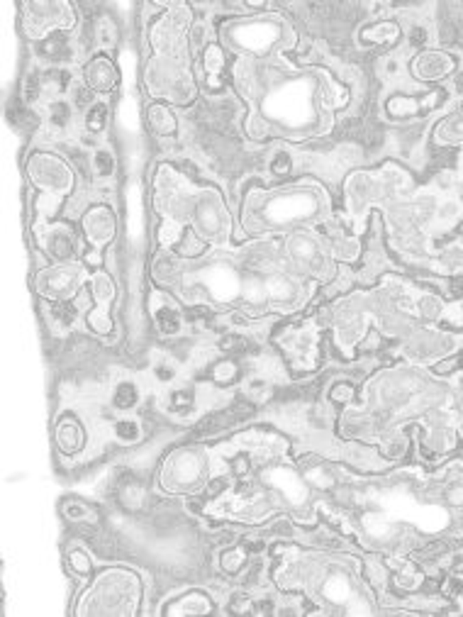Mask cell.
I'll list each match as a JSON object with an SVG mask.
<instances>
[{
	"instance_id": "cell-35",
	"label": "cell",
	"mask_w": 463,
	"mask_h": 617,
	"mask_svg": "<svg viewBox=\"0 0 463 617\" xmlns=\"http://www.w3.org/2000/svg\"><path fill=\"white\" fill-rule=\"evenodd\" d=\"M171 401H174V408H191L193 405V393L191 391H179L176 393L174 398H171Z\"/></svg>"
},
{
	"instance_id": "cell-20",
	"label": "cell",
	"mask_w": 463,
	"mask_h": 617,
	"mask_svg": "<svg viewBox=\"0 0 463 617\" xmlns=\"http://www.w3.org/2000/svg\"><path fill=\"white\" fill-rule=\"evenodd\" d=\"M400 37V27L395 22H378V25L363 30V39L376 44H393Z\"/></svg>"
},
{
	"instance_id": "cell-8",
	"label": "cell",
	"mask_w": 463,
	"mask_h": 617,
	"mask_svg": "<svg viewBox=\"0 0 463 617\" xmlns=\"http://www.w3.org/2000/svg\"><path fill=\"white\" fill-rule=\"evenodd\" d=\"M76 25V13L66 3H27L25 5V30L30 37L39 39L51 30H68Z\"/></svg>"
},
{
	"instance_id": "cell-23",
	"label": "cell",
	"mask_w": 463,
	"mask_h": 617,
	"mask_svg": "<svg viewBox=\"0 0 463 617\" xmlns=\"http://www.w3.org/2000/svg\"><path fill=\"white\" fill-rule=\"evenodd\" d=\"M73 117V105L66 100H54L49 105V122L54 130H66Z\"/></svg>"
},
{
	"instance_id": "cell-15",
	"label": "cell",
	"mask_w": 463,
	"mask_h": 617,
	"mask_svg": "<svg viewBox=\"0 0 463 617\" xmlns=\"http://www.w3.org/2000/svg\"><path fill=\"white\" fill-rule=\"evenodd\" d=\"M413 71L422 81H439L454 71V59L444 51H425L415 59Z\"/></svg>"
},
{
	"instance_id": "cell-29",
	"label": "cell",
	"mask_w": 463,
	"mask_h": 617,
	"mask_svg": "<svg viewBox=\"0 0 463 617\" xmlns=\"http://www.w3.org/2000/svg\"><path fill=\"white\" fill-rule=\"evenodd\" d=\"M213 379L217 381V384H230V381H234L237 379V364H232V362H220L215 366V371H213Z\"/></svg>"
},
{
	"instance_id": "cell-10",
	"label": "cell",
	"mask_w": 463,
	"mask_h": 617,
	"mask_svg": "<svg viewBox=\"0 0 463 617\" xmlns=\"http://www.w3.org/2000/svg\"><path fill=\"white\" fill-rule=\"evenodd\" d=\"M27 174H30L32 184H37L44 191L66 193L73 186L71 169L59 157H51V154H34L27 162Z\"/></svg>"
},
{
	"instance_id": "cell-7",
	"label": "cell",
	"mask_w": 463,
	"mask_h": 617,
	"mask_svg": "<svg viewBox=\"0 0 463 617\" xmlns=\"http://www.w3.org/2000/svg\"><path fill=\"white\" fill-rule=\"evenodd\" d=\"M285 249H288V259L293 261V266L300 268L302 273H310V276L322 278V281L334 276V264H331L327 249L312 234L293 232L285 242Z\"/></svg>"
},
{
	"instance_id": "cell-21",
	"label": "cell",
	"mask_w": 463,
	"mask_h": 617,
	"mask_svg": "<svg viewBox=\"0 0 463 617\" xmlns=\"http://www.w3.org/2000/svg\"><path fill=\"white\" fill-rule=\"evenodd\" d=\"M222 68H225V54H222V49L217 47V44H210V47L205 49V71H208V78L215 88L220 85Z\"/></svg>"
},
{
	"instance_id": "cell-19",
	"label": "cell",
	"mask_w": 463,
	"mask_h": 617,
	"mask_svg": "<svg viewBox=\"0 0 463 617\" xmlns=\"http://www.w3.org/2000/svg\"><path fill=\"white\" fill-rule=\"evenodd\" d=\"M139 403V388L132 381H119L115 386V393H112V405L119 410V413H127V410L137 408Z\"/></svg>"
},
{
	"instance_id": "cell-5",
	"label": "cell",
	"mask_w": 463,
	"mask_h": 617,
	"mask_svg": "<svg viewBox=\"0 0 463 617\" xmlns=\"http://www.w3.org/2000/svg\"><path fill=\"white\" fill-rule=\"evenodd\" d=\"M285 32L290 30L281 17H251L249 22H234L225 27L227 44L254 59H264L276 47H283Z\"/></svg>"
},
{
	"instance_id": "cell-24",
	"label": "cell",
	"mask_w": 463,
	"mask_h": 617,
	"mask_svg": "<svg viewBox=\"0 0 463 617\" xmlns=\"http://www.w3.org/2000/svg\"><path fill=\"white\" fill-rule=\"evenodd\" d=\"M107 125V105L105 102H95L90 110H85V130L90 135H100Z\"/></svg>"
},
{
	"instance_id": "cell-31",
	"label": "cell",
	"mask_w": 463,
	"mask_h": 617,
	"mask_svg": "<svg viewBox=\"0 0 463 617\" xmlns=\"http://www.w3.org/2000/svg\"><path fill=\"white\" fill-rule=\"evenodd\" d=\"M98 37H100V44H115V37H117V30L112 22H107L105 17L98 22Z\"/></svg>"
},
{
	"instance_id": "cell-28",
	"label": "cell",
	"mask_w": 463,
	"mask_h": 617,
	"mask_svg": "<svg viewBox=\"0 0 463 617\" xmlns=\"http://www.w3.org/2000/svg\"><path fill=\"white\" fill-rule=\"evenodd\" d=\"M64 512H66V517L76 520V522H81V520H85V522H93V520H95V510H90L88 505H83V502H78V500L66 502Z\"/></svg>"
},
{
	"instance_id": "cell-26",
	"label": "cell",
	"mask_w": 463,
	"mask_h": 617,
	"mask_svg": "<svg viewBox=\"0 0 463 617\" xmlns=\"http://www.w3.org/2000/svg\"><path fill=\"white\" fill-rule=\"evenodd\" d=\"M93 93H95V90L90 88L88 83H73V85H71L73 107H78V110H90V107L95 105V102H93Z\"/></svg>"
},
{
	"instance_id": "cell-13",
	"label": "cell",
	"mask_w": 463,
	"mask_h": 617,
	"mask_svg": "<svg viewBox=\"0 0 463 617\" xmlns=\"http://www.w3.org/2000/svg\"><path fill=\"white\" fill-rule=\"evenodd\" d=\"M83 78L95 93H110L119 81V73L107 56H95V59H90L88 64H85Z\"/></svg>"
},
{
	"instance_id": "cell-12",
	"label": "cell",
	"mask_w": 463,
	"mask_h": 617,
	"mask_svg": "<svg viewBox=\"0 0 463 617\" xmlns=\"http://www.w3.org/2000/svg\"><path fill=\"white\" fill-rule=\"evenodd\" d=\"M90 288H93V298L98 302V307L90 310L88 325L95 332L107 334L112 329V322H110V317H107V302L115 298V285H112L107 273H95L93 281H90Z\"/></svg>"
},
{
	"instance_id": "cell-4",
	"label": "cell",
	"mask_w": 463,
	"mask_h": 617,
	"mask_svg": "<svg viewBox=\"0 0 463 617\" xmlns=\"http://www.w3.org/2000/svg\"><path fill=\"white\" fill-rule=\"evenodd\" d=\"M139 601V576L127 569H110L83 596L78 615H134Z\"/></svg>"
},
{
	"instance_id": "cell-6",
	"label": "cell",
	"mask_w": 463,
	"mask_h": 617,
	"mask_svg": "<svg viewBox=\"0 0 463 617\" xmlns=\"http://www.w3.org/2000/svg\"><path fill=\"white\" fill-rule=\"evenodd\" d=\"M205 476H208V454L203 449H181L174 456H169L164 468V485L166 490L176 493H196L203 488Z\"/></svg>"
},
{
	"instance_id": "cell-9",
	"label": "cell",
	"mask_w": 463,
	"mask_h": 617,
	"mask_svg": "<svg viewBox=\"0 0 463 617\" xmlns=\"http://www.w3.org/2000/svg\"><path fill=\"white\" fill-rule=\"evenodd\" d=\"M85 281V271L81 264H59L39 271L37 276V293L44 295V298L59 302V300H68L71 295H76V290L81 288V283Z\"/></svg>"
},
{
	"instance_id": "cell-18",
	"label": "cell",
	"mask_w": 463,
	"mask_h": 617,
	"mask_svg": "<svg viewBox=\"0 0 463 617\" xmlns=\"http://www.w3.org/2000/svg\"><path fill=\"white\" fill-rule=\"evenodd\" d=\"M147 122H149L151 132H156L159 137H169V135H174L176 130H179V122H176L174 110L161 105V102L149 105V110H147Z\"/></svg>"
},
{
	"instance_id": "cell-32",
	"label": "cell",
	"mask_w": 463,
	"mask_h": 617,
	"mask_svg": "<svg viewBox=\"0 0 463 617\" xmlns=\"http://www.w3.org/2000/svg\"><path fill=\"white\" fill-rule=\"evenodd\" d=\"M242 564H244V554L239 549L227 552L225 557H222V566H225V571H230V574H237Z\"/></svg>"
},
{
	"instance_id": "cell-34",
	"label": "cell",
	"mask_w": 463,
	"mask_h": 617,
	"mask_svg": "<svg viewBox=\"0 0 463 617\" xmlns=\"http://www.w3.org/2000/svg\"><path fill=\"white\" fill-rule=\"evenodd\" d=\"M244 344H247V339H242V337H225L222 339V349L225 352H242Z\"/></svg>"
},
{
	"instance_id": "cell-16",
	"label": "cell",
	"mask_w": 463,
	"mask_h": 617,
	"mask_svg": "<svg viewBox=\"0 0 463 617\" xmlns=\"http://www.w3.org/2000/svg\"><path fill=\"white\" fill-rule=\"evenodd\" d=\"M56 444L64 454H78L85 444V432L81 422L71 415H64L56 425Z\"/></svg>"
},
{
	"instance_id": "cell-11",
	"label": "cell",
	"mask_w": 463,
	"mask_h": 617,
	"mask_svg": "<svg viewBox=\"0 0 463 617\" xmlns=\"http://www.w3.org/2000/svg\"><path fill=\"white\" fill-rule=\"evenodd\" d=\"M83 230L93 247H102V244L110 242L117 232L115 213H112L107 205H95V208H90L88 213L83 215Z\"/></svg>"
},
{
	"instance_id": "cell-27",
	"label": "cell",
	"mask_w": 463,
	"mask_h": 617,
	"mask_svg": "<svg viewBox=\"0 0 463 617\" xmlns=\"http://www.w3.org/2000/svg\"><path fill=\"white\" fill-rule=\"evenodd\" d=\"M93 169L100 179H107V176L115 174V157H112V152H107V149L95 152L93 154Z\"/></svg>"
},
{
	"instance_id": "cell-2",
	"label": "cell",
	"mask_w": 463,
	"mask_h": 617,
	"mask_svg": "<svg viewBox=\"0 0 463 617\" xmlns=\"http://www.w3.org/2000/svg\"><path fill=\"white\" fill-rule=\"evenodd\" d=\"M188 27H191V10L186 5H174L154 27L151 42L156 56L147 66V85L151 93L181 105L196 95L186 49Z\"/></svg>"
},
{
	"instance_id": "cell-33",
	"label": "cell",
	"mask_w": 463,
	"mask_h": 617,
	"mask_svg": "<svg viewBox=\"0 0 463 617\" xmlns=\"http://www.w3.org/2000/svg\"><path fill=\"white\" fill-rule=\"evenodd\" d=\"M271 169H273V174H278V176L290 174V157L285 152H278L276 159L271 162Z\"/></svg>"
},
{
	"instance_id": "cell-17",
	"label": "cell",
	"mask_w": 463,
	"mask_h": 617,
	"mask_svg": "<svg viewBox=\"0 0 463 617\" xmlns=\"http://www.w3.org/2000/svg\"><path fill=\"white\" fill-rule=\"evenodd\" d=\"M154 322L161 334H179L183 327L181 310L169 298H164L161 305H154Z\"/></svg>"
},
{
	"instance_id": "cell-25",
	"label": "cell",
	"mask_w": 463,
	"mask_h": 617,
	"mask_svg": "<svg viewBox=\"0 0 463 617\" xmlns=\"http://www.w3.org/2000/svg\"><path fill=\"white\" fill-rule=\"evenodd\" d=\"M115 437L119 439V442H124V444L139 442V437H142L139 422L129 420V417H122V420H117V422H115Z\"/></svg>"
},
{
	"instance_id": "cell-22",
	"label": "cell",
	"mask_w": 463,
	"mask_h": 617,
	"mask_svg": "<svg viewBox=\"0 0 463 617\" xmlns=\"http://www.w3.org/2000/svg\"><path fill=\"white\" fill-rule=\"evenodd\" d=\"M181 608H169V613H191V615H203L210 613L213 605L208 603V598L203 593H191V596H183V601L179 603Z\"/></svg>"
},
{
	"instance_id": "cell-14",
	"label": "cell",
	"mask_w": 463,
	"mask_h": 617,
	"mask_svg": "<svg viewBox=\"0 0 463 617\" xmlns=\"http://www.w3.org/2000/svg\"><path fill=\"white\" fill-rule=\"evenodd\" d=\"M42 244H44V249H47V254L54 261H59V264H71L73 256H76V237H73V232L68 230L66 225L51 227V230L44 234Z\"/></svg>"
},
{
	"instance_id": "cell-3",
	"label": "cell",
	"mask_w": 463,
	"mask_h": 617,
	"mask_svg": "<svg viewBox=\"0 0 463 617\" xmlns=\"http://www.w3.org/2000/svg\"><path fill=\"white\" fill-rule=\"evenodd\" d=\"M329 208L327 196L317 186H290L271 193H251L244 203V227L247 232H281L317 222Z\"/></svg>"
},
{
	"instance_id": "cell-30",
	"label": "cell",
	"mask_w": 463,
	"mask_h": 617,
	"mask_svg": "<svg viewBox=\"0 0 463 617\" xmlns=\"http://www.w3.org/2000/svg\"><path fill=\"white\" fill-rule=\"evenodd\" d=\"M71 569L76 571V574L88 576V574H90V559H88V554L81 552V549H73V552H71Z\"/></svg>"
},
{
	"instance_id": "cell-36",
	"label": "cell",
	"mask_w": 463,
	"mask_h": 617,
	"mask_svg": "<svg viewBox=\"0 0 463 617\" xmlns=\"http://www.w3.org/2000/svg\"><path fill=\"white\" fill-rule=\"evenodd\" d=\"M348 398H351V388L348 386H336L334 391H331V401L344 403V401H348Z\"/></svg>"
},
{
	"instance_id": "cell-37",
	"label": "cell",
	"mask_w": 463,
	"mask_h": 617,
	"mask_svg": "<svg viewBox=\"0 0 463 617\" xmlns=\"http://www.w3.org/2000/svg\"><path fill=\"white\" fill-rule=\"evenodd\" d=\"M156 379L159 381H171V379H174V369L166 366V364H159V366H156Z\"/></svg>"
},
{
	"instance_id": "cell-1",
	"label": "cell",
	"mask_w": 463,
	"mask_h": 617,
	"mask_svg": "<svg viewBox=\"0 0 463 617\" xmlns=\"http://www.w3.org/2000/svg\"><path fill=\"white\" fill-rule=\"evenodd\" d=\"M159 210L169 217L161 232H174L164 239L166 247L176 244L181 239L183 230H191L196 237L205 242L222 244L230 234V215H227L222 198L217 191H193L179 174H174L169 167H161L159 174Z\"/></svg>"
}]
</instances>
